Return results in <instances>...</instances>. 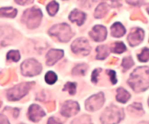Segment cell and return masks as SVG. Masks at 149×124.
I'll use <instances>...</instances> for the list:
<instances>
[{"mask_svg": "<svg viewBox=\"0 0 149 124\" xmlns=\"http://www.w3.org/2000/svg\"><path fill=\"white\" fill-rule=\"evenodd\" d=\"M129 113L133 117H141L143 115V109L142 107V104L134 103L128 107Z\"/></svg>", "mask_w": 149, "mask_h": 124, "instance_id": "obj_15", "label": "cell"}, {"mask_svg": "<svg viewBox=\"0 0 149 124\" xmlns=\"http://www.w3.org/2000/svg\"><path fill=\"white\" fill-rule=\"evenodd\" d=\"M148 104H149V99H148Z\"/></svg>", "mask_w": 149, "mask_h": 124, "instance_id": "obj_40", "label": "cell"}, {"mask_svg": "<svg viewBox=\"0 0 149 124\" xmlns=\"http://www.w3.org/2000/svg\"><path fill=\"white\" fill-rule=\"evenodd\" d=\"M106 74L109 76V77H110V80H111V82H112V84H116V73H115V71H113V70H108V71H106Z\"/></svg>", "mask_w": 149, "mask_h": 124, "instance_id": "obj_32", "label": "cell"}, {"mask_svg": "<svg viewBox=\"0 0 149 124\" xmlns=\"http://www.w3.org/2000/svg\"><path fill=\"white\" fill-rule=\"evenodd\" d=\"M116 100L118 101L119 103H127L129 99L130 98V94L129 91H127L123 88H118L116 91Z\"/></svg>", "mask_w": 149, "mask_h": 124, "instance_id": "obj_17", "label": "cell"}, {"mask_svg": "<svg viewBox=\"0 0 149 124\" xmlns=\"http://www.w3.org/2000/svg\"><path fill=\"white\" fill-rule=\"evenodd\" d=\"M71 49L74 54L80 55V56H86L91 52V49L88 41L84 38H80L74 40L72 43Z\"/></svg>", "mask_w": 149, "mask_h": 124, "instance_id": "obj_7", "label": "cell"}, {"mask_svg": "<svg viewBox=\"0 0 149 124\" xmlns=\"http://www.w3.org/2000/svg\"><path fill=\"white\" fill-rule=\"evenodd\" d=\"M128 84L135 93H142L149 88V67L136 68L130 76Z\"/></svg>", "mask_w": 149, "mask_h": 124, "instance_id": "obj_1", "label": "cell"}, {"mask_svg": "<svg viewBox=\"0 0 149 124\" xmlns=\"http://www.w3.org/2000/svg\"><path fill=\"white\" fill-rule=\"evenodd\" d=\"M104 103V95L102 93H99L91 96L85 103V107L88 111H96L100 109Z\"/></svg>", "mask_w": 149, "mask_h": 124, "instance_id": "obj_8", "label": "cell"}, {"mask_svg": "<svg viewBox=\"0 0 149 124\" xmlns=\"http://www.w3.org/2000/svg\"><path fill=\"white\" fill-rule=\"evenodd\" d=\"M109 10V6L108 4L106 3H102L99 6L96 8L95 12H94V17L97 19H101V18L104 17L106 15L107 11Z\"/></svg>", "mask_w": 149, "mask_h": 124, "instance_id": "obj_18", "label": "cell"}, {"mask_svg": "<svg viewBox=\"0 0 149 124\" xmlns=\"http://www.w3.org/2000/svg\"><path fill=\"white\" fill-rule=\"evenodd\" d=\"M42 19V12L37 8H31L24 11L22 20L27 25L28 28L35 29L38 27Z\"/></svg>", "mask_w": 149, "mask_h": 124, "instance_id": "obj_3", "label": "cell"}, {"mask_svg": "<svg viewBox=\"0 0 149 124\" xmlns=\"http://www.w3.org/2000/svg\"><path fill=\"white\" fill-rule=\"evenodd\" d=\"M80 123V122H84V123H91V119L90 118V116H87V115H83V116H81L79 118L76 119V121H74L73 123Z\"/></svg>", "mask_w": 149, "mask_h": 124, "instance_id": "obj_30", "label": "cell"}, {"mask_svg": "<svg viewBox=\"0 0 149 124\" xmlns=\"http://www.w3.org/2000/svg\"><path fill=\"white\" fill-rule=\"evenodd\" d=\"M126 33L125 27L120 22H116L111 27V34L115 38H121Z\"/></svg>", "mask_w": 149, "mask_h": 124, "instance_id": "obj_16", "label": "cell"}, {"mask_svg": "<svg viewBox=\"0 0 149 124\" xmlns=\"http://www.w3.org/2000/svg\"><path fill=\"white\" fill-rule=\"evenodd\" d=\"M63 91H67L69 94L74 95L76 93V91H77V83H74V82H67L64 86Z\"/></svg>", "mask_w": 149, "mask_h": 124, "instance_id": "obj_27", "label": "cell"}, {"mask_svg": "<svg viewBox=\"0 0 149 124\" xmlns=\"http://www.w3.org/2000/svg\"><path fill=\"white\" fill-rule=\"evenodd\" d=\"M51 122H54V123H61L60 121H58V119H56L54 118H50L49 121H48V123H51Z\"/></svg>", "mask_w": 149, "mask_h": 124, "instance_id": "obj_37", "label": "cell"}, {"mask_svg": "<svg viewBox=\"0 0 149 124\" xmlns=\"http://www.w3.org/2000/svg\"><path fill=\"white\" fill-rule=\"evenodd\" d=\"M63 56V50L62 49H50L49 52L47 53V60L46 63L49 66H51L55 65L60 59H62Z\"/></svg>", "mask_w": 149, "mask_h": 124, "instance_id": "obj_13", "label": "cell"}, {"mask_svg": "<svg viewBox=\"0 0 149 124\" xmlns=\"http://www.w3.org/2000/svg\"><path fill=\"white\" fill-rule=\"evenodd\" d=\"M18 5L21 6H25V5H29V4H32L34 2V0H14Z\"/></svg>", "mask_w": 149, "mask_h": 124, "instance_id": "obj_35", "label": "cell"}, {"mask_svg": "<svg viewBox=\"0 0 149 124\" xmlns=\"http://www.w3.org/2000/svg\"><path fill=\"white\" fill-rule=\"evenodd\" d=\"M133 65V60L132 57H125L122 61V66L124 68V70H128L130 67Z\"/></svg>", "mask_w": 149, "mask_h": 124, "instance_id": "obj_28", "label": "cell"}, {"mask_svg": "<svg viewBox=\"0 0 149 124\" xmlns=\"http://www.w3.org/2000/svg\"><path fill=\"white\" fill-rule=\"evenodd\" d=\"M130 18H132V20H141L144 22H146V17H144L143 14H142V12L141 11H139V10H136V11H133L132 12V16H130Z\"/></svg>", "mask_w": 149, "mask_h": 124, "instance_id": "obj_29", "label": "cell"}, {"mask_svg": "<svg viewBox=\"0 0 149 124\" xmlns=\"http://www.w3.org/2000/svg\"><path fill=\"white\" fill-rule=\"evenodd\" d=\"M111 52L115 53H122L126 52V46L122 42H115L111 45Z\"/></svg>", "mask_w": 149, "mask_h": 124, "instance_id": "obj_22", "label": "cell"}, {"mask_svg": "<svg viewBox=\"0 0 149 124\" xmlns=\"http://www.w3.org/2000/svg\"><path fill=\"white\" fill-rule=\"evenodd\" d=\"M124 118V111L116 105H110L107 107L101 117L102 123H118Z\"/></svg>", "mask_w": 149, "mask_h": 124, "instance_id": "obj_4", "label": "cell"}, {"mask_svg": "<svg viewBox=\"0 0 149 124\" xmlns=\"http://www.w3.org/2000/svg\"><path fill=\"white\" fill-rule=\"evenodd\" d=\"M22 74L25 77H35L39 75L42 71V66L39 62L35 59H28L22 63L21 66Z\"/></svg>", "mask_w": 149, "mask_h": 124, "instance_id": "obj_6", "label": "cell"}, {"mask_svg": "<svg viewBox=\"0 0 149 124\" xmlns=\"http://www.w3.org/2000/svg\"><path fill=\"white\" fill-rule=\"evenodd\" d=\"M49 35L57 38L61 42H68L72 38L73 33L70 26L66 24H60L52 26L49 30Z\"/></svg>", "mask_w": 149, "mask_h": 124, "instance_id": "obj_5", "label": "cell"}, {"mask_svg": "<svg viewBox=\"0 0 149 124\" xmlns=\"http://www.w3.org/2000/svg\"><path fill=\"white\" fill-rule=\"evenodd\" d=\"M0 123H5V124H8L9 123V121L8 117H6L5 115L3 114H0Z\"/></svg>", "mask_w": 149, "mask_h": 124, "instance_id": "obj_36", "label": "cell"}, {"mask_svg": "<svg viewBox=\"0 0 149 124\" xmlns=\"http://www.w3.org/2000/svg\"><path fill=\"white\" fill-rule=\"evenodd\" d=\"M127 1V3H129L130 5H132V6H142L143 5V3H144V0H126Z\"/></svg>", "mask_w": 149, "mask_h": 124, "instance_id": "obj_33", "label": "cell"}, {"mask_svg": "<svg viewBox=\"0 0 149 124\" xmlns=\"http://www.w3.org/2000/svg\"><path fill=\"white\" fill-rule=\"evenodd\" d=\"M17 16V10L14 8H0V17L15 18Z\"/></svg>", "mask_w": 149, "mask_h": 124, "instance_id": "obj_19", "label": "cell"}, {"mask_svg": "<svg viewBox=\"0 0 149 124\" xmlns=\"http://www.w3.org/2000/svg\"><path fill=\"white\" fill-rule=\"evenodd\" d=\"M34 82H23V83L14 86L13 88L8 91V100L11 101V102H16V101L21 100L28 93V91L31 90L32 86H34Z\"/></svg>", "mask_w": 149, "mask_h": 124, "instance_id": "obj_2", "label": "cell"}, {"mask_svg": "<svg viewBox=\"0 0 149 124\" xmlns=\"http://www.w3.org/2000/svg\"><path fill=\"white\" fill-rule=\"evenodd\" d=\"M7 59L8 61L18 62L19 60L21 59V54L18 50H10V52H8L7 54Z\"/></svg>", "mask_w": 149, "mask_h": 124, "instance_id": "obj_25", "label": "cell"}, {"mask_svg": "<svg viewBox=\"0 0 149 124\" xmlns=\"http://www.w3.org/2000/svg\"><path fill=\"white\" fill-rule=\"evenodd\" d=\"M59 10V4L56 1H51L49 3V5L47 6V11L49 12L50 16H54Z\"/></svg>", "mask_w": 149, "mask_h": 124, "instance_id": "obj_23", "label": "cell"}, {"mask_svg": "<svg viewBox=\"0 0 149 124\" xmlns=\"http://www.w3.org/2000/svg\"><path fill=\"white\" fill-rule=\"evenodd\" d=\"M45 115L46 112L37 104H32L28 110V118L34 122L39 121Z\"/></svg>", "mask_w": 149, "mask_h": 124, "instance_id": "obj_12", "label": "cell"}, {"mask_svg": "<svg viewBox=\"0 0 149 124\" xmlns=\"http://www.w3.org/2000/svg\"><path fill=\"white\" fill-rule=\"evenodd\" d=\"M90 36L91 39L95 42H102L106 38V28L102 25H95L90 32Z\"/></svg>", "mask_w": 149, "mask_h": 124, "instance_id": "obj_11", "label": "cell"}, {"mask_svg": "<svg viewBox=\"0 0 149 124\" xmlns=\"http://www.w3.org/2000/svg\"><path fill=\"white\" fill-rule=\"evenodd\" d=\"M45 80L48 84L52 85L55 83L56 81H57V75H56L55 73L52 71H49L45 75Z\"/></svg>", "mask_w": 149, "mask_h": 124, "instance_id": "obj_24", "label": "cell"}, {"mask_svg": "<svg viewBox=\"0 0 149 124\" xmlns=\"http://www.w3.org/2000/svg\"><path fill=\"white\" fill-rule=\"evenodd\" d=\"M79 112V104L74 101H66L62 104L61 114L63 117H73Z\"/></svg>", "mask_w": 149, "mask_h": 124, "instance_id": "obj_9", "label": "cell"}, {"mask_svg": "<svg viewBox=\"0 0 149 124\" xmlns=\"http://www.w3.org/2000/svg\"><path fill=\"white\" fill-rule=\"evenodd\" d=\"M146 10H147V11H148V13H149V6H147V8H146Z\"/></svg>", "mask_w": 149, "mask_h": 124, "instance_id": "obj_39", "label": "cell"}, {"mask_svg": "<svg viewBox=\"0 0 149 124\" xmlns=\"http://www.w3.org/2000/svg\"><path fill=\"white\" fill-rule=\"evenodd\" d=\"M105 1L108 2L111 7L118 8L121 5V0H105Z\"/></svg>", "mask_w": 149, "mask_h": 124, "instance_id": "obj_34", "label": "cell"}, {"mask_svg": "<svg viewBox=\"0 0 149 124\" xmlns=\"http://www.w3.org/2000/svg\"><path fill=\"white\" fill-rule=\"evenodd\" d=\"M144 38V32L141 28H133L128 36L129 44L132 47L139 45Z\"/></svg>", "mask_w": 149, "mask_h": 124, "instance_id": "obj_10", "label": "cell"}, {"mask_svg": "<svg viewBox=\"0 0 149 124\" xmlns=\"http://www.w3.org/2000/svg\"><path fill=\"white\" fill-rule=\"evenodd\" d=\"M87 70H88V65H85V63H80V65H77V66L74 67L72 74L74 76H83L86 74Z\"/></svg>", "mask_w": 149, "mask_h": 124, "instance_id": "obj_21", "label": "cell"}, {"mask_svg": "<svg viewBox=\"0 0 149 124\" xmlns=\"http://www.w3.org/2000/svg\"><path fill=\"white\" fill-rule=\"evenodd\" d=\"M138 59L140 62L142 63H146L149 60V49L144 48L143 50L138 54Z\"/></svg>", "mask_w": 149, "mask_h": 124, "instance_id": "obj_26", "label": "cell"}, {"mask_svg": "<svg viewBox=\"0 0 149 124\" xmlns=\"http://www.w3.org/2000/svg\"><path fill=\"white\" fill-rule=\"evenodd\" d=\"M116 62H118V59H116V58H112L110 61L108 62V65H111V63H115Z\"/></svg>", "mask_w": 149, "mask_h": 124, "instance_id": "obj_38", "label": "cell"}, {"mask_svg": "<svg viewBox=\"0 0 149 124\" xmlns=\"http://www.w3.org/2000/svg\"><path fill=\"white\" fill-rule=\"evenodd\" d=\"M85 19H86V14L78 10H74L69 15V20L73 22H76L78 26H80L84 24Z\"/></svg>", "mask_w": 149, "mask_h": 124, "instance_id": "obj_14", "label": "cell"}, {"mask_svg": "<svg viewBox=\"0 0 149 124\" xmlns=\"http://www.w3.org/2000/svg\"><path fill=\"white\" fill-rule=\"evenodd\" d=\"M102 71V69H95L93 71L92 75H91V81L93 83H97L98 79H99V75H100V72Z\"/></svg>", "mask_w": 149, "mask_h": 124, "instance_id": "obj_31", "label": "cell"}, {"mask_svg": "<svg viewBox=\"0 0 149 124\" xmlns=\"http://www.w3.org/2000/svg\"><path fill=\"white\" fill-rule=\"evenodd\" d=\"M97 59L98 60H104L105 59L109 54V49L106 45H102L97 47Z\"/></svg>", "mask_w": 149, "mask_h": 124, "instance_id": "obj_20", "label": "cell"}]
</instances>
